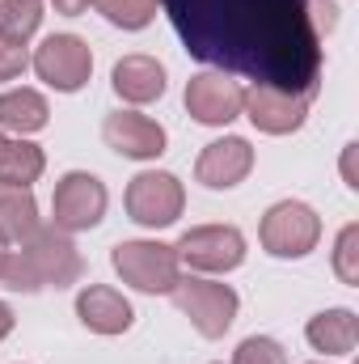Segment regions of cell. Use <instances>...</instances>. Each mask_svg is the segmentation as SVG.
Segmentation results:
<instances>
[{
	"label": "cell",
	"instance_id": "obj_10",
	"mask_svg": "<svg viewBox=\"0 0 359 364\" xmlns=\"http://www.w3.org/2000/svg\"><path fill=\"white\" fill-rule=\"evenodd\" d=\"M241 97L245 85L233 77V73H220V68H203L186 81V114L199 123V127H228L241 119Z\"/></svg>",
	"mask_w": 359,
	"mask_h": 364
},
{
	"label": "cell",
	"instance_id": "obj_29",
	"mask_svg": "<svg viewBox=\"0 0 359 364\" xmlns=\"http://www.w3.org/2000/svg\"><path fill=\"white\" fill-rule=\"evenodd\" d=\"M4 140H9V136H4V132H0V149H4Z\"/></svg>",
	"mask_w": 359,
	"mask_h": 364
},
{
	"label": "cell",
	"instance_id": "obj_20",
	"mask_svg": "<svg viewBox=\"0 0 359 364\" xmlns=\"http://www.w3.org/2000/svg\"><path fill=\"white\" fill-rule=\"evenodd\" d=\"M43 17H47L43 0H0V38L30 47V38L38 34Z\"/></svg>",
	"mask_w": 359,
	"mask_h": 364
},
{
	"label": "cell",
	"instance_id": "obj_6",
	"mask_svg": "<svg viewBox=\"0 0 359 364\" xmlns=\"http://www.w3.org/2000/svg\"><path fill=\"white\" fill-rule=\"evenodd\" d=\"M106 208H110L106 182L89 170H68L51 191V229H60L68 237L89 233L106 220Z\"/></svg>",
	"mask_w": 359,
	"mask_h": 364
},
{
	"label": "cell",
	"instance_id": "obj_3",
	"mask_svg": "<svg viewBox=\"0 0 359 364\" xmlns=\"http://www.w3.org/2000/svg\"><path fill=\"white\" fill-rule=\"evenodd\" d=\"M170 301L178 305V314L203 335V339H224L228 331H233V322H237V314H241V296H237V288L233 284H224V279H216V275H186L174 284V292H170Z\"/></svg>",
	"mask_w": 359,
	"mask_h": 364
},
{
	"label": "cell",
	"instance_id": "obj_28",
	"mask_svg": "<svg viewBox=\"0 0 359 364\" xmlns=\"http://www.w3.org/2000/svg\"><path fill=\"white\" fill-rule=\"evenodd\" d=\"M9 250H13V246H4V242H0V272H4V259H9Z\"/></svg>",
	"mask_w": 359,
	"mask_h": 364
},
{
	"label": "cell",
	"instance_id": "obj_21",
	"mask_svg": "<svg viewBox=\"0 0 359 364\" xmlns=\"http://www.w3.org/2000/svg\"><path fill=\"white\" fill-rule=\"evenodd\" d=\"M93 9L114 26V30H127V34H136V30H148L153 21H157V0H93Z\"/></svg>",
	"mask_w": 359,
	"mask_h": 364
},
{
	"label": "cell",
	"instance_id": "obj_24",
	"mask_svg": "<svg viewBox=\"0 0 359 364\" xmlns=\"http://www.w3.org/2000/svg\"><path fill=\"white\" fill-rule=\"evenodd\" d=\"M26 68H30V47H21V43H9V38H0V85L17 81V77H21Z\"/></svg>",
	"mask_w": 359,
	"mask_h": 364
},
{
	"label": "cell",
	"instance_id": "obj_30",
	"mask_svg": "<svg viewBox=\"0 0 359 364\" xmlns=\"http://www.w3.org/2000/svg\"><path fill=\"white\" fill-rule=\"evenodd\" d=\"M309 364H330V360H309Z\"/></svg>",
	"mask_w": 359,
	"mask_h": 364
},
{
	"label": "cell",
	"instance_id": "obj_1",
	"mask_svg": "<svg viewBox=\"0 0 359 364\" xmlns=\"http://www.w3.org/2000/svg\"><path fill=\"white\" fill-rule=\"evenodd\" d=\"M194 60L317 97L321 34L309 0H157Z\"/></svg>",
	"mask_w": 359,
	"mask_h": 364
},
{
	"label": "cell",
	"instance_id": "obj_8",
	"mask_svg": "<svg viewBox=\"0 0 359 364\" xmlns=\"http://www.w3.org/2000/svg\"><path fill=\"white\" fill-rule=\"evenodd\" d=\"M123 208L140 229H170L186 212V186L170 170H140L123 191Z\"/></svg>",
	"mask_w": 359,
	"mask_h": 364
},
{
	"label": "cell",
	"instance_id": "obj_18",
	"mask_svg": "<svg viewBox=\"0 0 359 364\" xmlns=\"http://www.w3.org/2000/svg\"><path fill=\"white\" fill-rule=\"evenodd\" d=\"M38 225H43V216H38L34 186L0 182V242L4 246H21Z\"/></svg>",
	"mask_w": 359,
	"mask_h": 364
},
{
	"label": "cell",
	"instance_id": "obj_5",
	"mask_svg": "<svg viewBox=\"0 0 359 364\" xmlns=\"http://www.w3.org/2000/svg\"><path fill=\"white\" fill-rule=\"evenodd\" d=\"M110 267L114 275L144 292V296H170L174 284L182 279V263L178 250L170 242H157V237H131V242H118L110 250Z\"/></svg>",
	"mask_w": 359,
	"mask_h": 364
},
{
	"label": "cell",
	"instance_id": "obj_15",
	"mask_svg": "<svg viewBox=\"0 0 359 364\" xmlns=\"http://www.w3.org/2000/svg\"><path fill=\"white\" fill-rule=\"evenodd\" d=\"M77 318L89 335L114 339L136 326V305L114 288V284H85L77 292Z\"/></svg>",
	"mask_w": 359,
	"mask_h": 364
},
{
	"label": "cell",
	"instance_id": "obj_13",
	"mask_svg": "<svg viewBox=\"0 0 359 364\" xmlns=\"http://www.w3.org/2000/svg\"><path fill=\"white\" fill-rule=\"evenodd\" d=\"M254 174V144L245 136H220L199 149L194 157V182L207 191H233Z\"/></svg>",
	"mask_w": 359,
	"mask_h": 364
},
{
	"label": "cell",
	"instance_id": "obj_22",
	"mask_svg": "<svg viewBox=\"0 0 359 364\" xmlns=\"http://www.w3.org/2000/svg\"><path fill=\"white\" fill-rule=\"evenodd\" d=\"M330 267L338 275V284L347 288H359V225L347 220L334 237V250H330Z\"/></svg>",
	"mask_w": 359,
	"mask_h": 364
},
{
	"label": "cell",
	"instance_id": "obj_2",
	"mask_svg": "<svg viewBox=\"0 0 359 364\" xmlns=\"http://www.w3.org/2000/svg\"><path fill=\"white\" fill-rule=\"evenodd\" d=\"M85 275V259L77 250V242L51 225H38L21 246L9 250L4 259V272H0V284L9 292H43V288H72L81 284Z\"/></svg>",
	"mask_w": 359,
	"mask_h": 364
},
{
	"label": "cell",
	"instance_id": "obj_19",
	"mask_svg": "<svg viewBox=\"0 0 359 364\" xmlns=\"http://www.w3.org/2000/svg\"><path fill=\"white\" fill-rule=\"evenodd\" d=\"M47 170V153L43 144L26 140V136H9L4 149H0V182H13V186H34Z\"/></svg>",
	"mask_w": 359,
	"mask_h": 364
},
{
	"label": "cell",
	"instance_id": "obj_17",
	"mask_svg": "<svg viewBox=\"0 0 359 364\" xmlns=\"http://www.w3.org/2000/svg\"><path fill=\"white\" fill-rule=\"evenodd\" d=\"M51 123V102L34 85H13L0 93V132L4 136H38Z\"/></svg>",
	"mask_w": 359,
	"mask_h": 364
},
{
	"label": "cell",
	"instance_id": "obj_7",
	"mask_svg": "<svg viewBox=\"0 0 359 364\" xmlns=\"http://www.w3.org/2000/svg\"><path fill=\"white\" fill-rule=\"evenodd\" d=\"M174 250H178V263L194 275H228L245 263L250 242L237 225H194L174 242Z\"/></svg>",
	"mask_w": 359,
	"mask_h": 364
},
{
	"label": "cell",
	"instance_id": "obj_14",
	"mask_svg": "<svg viewBox=\"0 0 359 364\" xmlns=\"http://www.w3.org/2000/svg\"><path fill=\"white\" fill-rule=\"evenodd\" d=\"M110 90H114V97H118L123 106L140 110V106H153V102L165 97L170 73H165V64H161L157 55L131 51V55L114 60V68H110Z\"/></svg>",
	"mask_w": 359,
	"mask_h": 364
},
{
	"label": "cell",
	"instance_id": "obj_25",
	"mask_svg": "<svg viewBox=\"0 0 359 364\" xmlns=\"http://www.w3.org/2000/svg\"><path fill=\"white\" fill-rule=\"evenodd\" d=\"M355 153H359V144H355V140H351V144H343V182H347V191H359Z\"/></svg>",
	"mask_w": 359,
	"mask_h": 364
},
{
	"label": "cell",
	"instance_id": "obj_27",
	"mask_svg": "<svg viewBox=\"0 0 359 364\" xmlns=\"http://www.w3.org/2000/svg\"><path fill=\"white\" fill-rule=\"evenodd\" d=\"M13 326H17V314H13V305H9V301H0V343L13 335Z\"/></svg>",
	"mask_w": 359,
	"mask_h": 364
},
{
	"label": "cell",
	"instance_id": "obj_26",
	"mask_svg": "<svg viewBox=\"0 0 359 364\" xmlns=\"http://www.w3.org/2000/svg\"><path fill=\"white\" fill-rule=\"evenodd\" d=\"M51 4H55L60 17H81V13H89L93 9V0H51Z\"/></svg>",
	"mask_w": 359,
	"mask_h": 364
},
{
	"label": "cell",
	"instance_id": "obj_12",
	"mask_svg": "<svg viewBox=\"0 0 359 364\" xmlns=\"http://www.w3.org/2000/svg\"><path fill=\"white\" fill-rule=\"evenodd\" d=\"M101 140L110 153H118L127 161H157L170 149V132L153 114L131 110V106H118L101 119Z\"/></svg>",
	"mask_w": 359,
	"mask_h": 364
},
{
	"label": "cell",
	"instance_id": "obj_23",
	"mask_svg": "<svg viewBox=\"0 0 359 364\" xmlns=\"http://www.w3.org/2000/svg\"><path fill=\"white\" fill-rule=\"evenodd\" d=\"M228 364H287V348L270 335H250L233 348V360Z\"/></svg>",
	"mask_w": 359,
	"mask_h": 364
},
{
	"label": "cell",
	"instance_id": "obj_16",
	"mask_svg": "<svg viewBox=\"0 0 359 364\" xmlns=\"http://www.w3.org/2000/svg\"><path fill=\"white\" fill-rule=\"evenodd\" d=\"M304 339L326 360H351L359 348V314L347 305H330L304 322Z\"/></svg>",
	"mask_w": 359,
	"mask_h": 364
},
{
	"label": "cell",
	"instance_id": "obj_9",
	"mask_svg": "<svg viewBox=\"0 0 359 364\" xmlns=\"http://www.w3.org/2000/svg\"><path fill=\"white\" fill-rule=\"evenodd\" d=\"M34 77L55 93H81L93 77V47L81 34H47L30 51Z\"/></svg>",
	"mask_w": 359,
	"mask_h": 364
},
{
	"label": "cell",
	"instance_id": "obj_4",
	"mask_svg": "<svg viewBox=\"0 0 359 364\" xmlns=\"http://www.w3.org/2000/svg\"><path fill=\"white\" fill-rule=\"evenodd\" d=\"M258 246L279 263H300L321 246V216L304 199H279L258 220Z\"/></svg>",
	"mask_w": 359,
	"mask_h": 364
},
{
	"label": "cell",
	"instance_id": "obj_11",
	"mask_svg": "<svg viewBox=\"0 0 359 364\" xmlns=\"http://www.w3.org/2000/svg\"><path fill=\"white\" fill-rule=\"evenodd\" d=\"M309 110H313V97L296 90H279L267 81H254L245 97H241V114L254 123V132L263 136H292L309 123Z\"/></svg>",
	"mask_w": 359,
	"mask_h": 364
}]
</instances>
